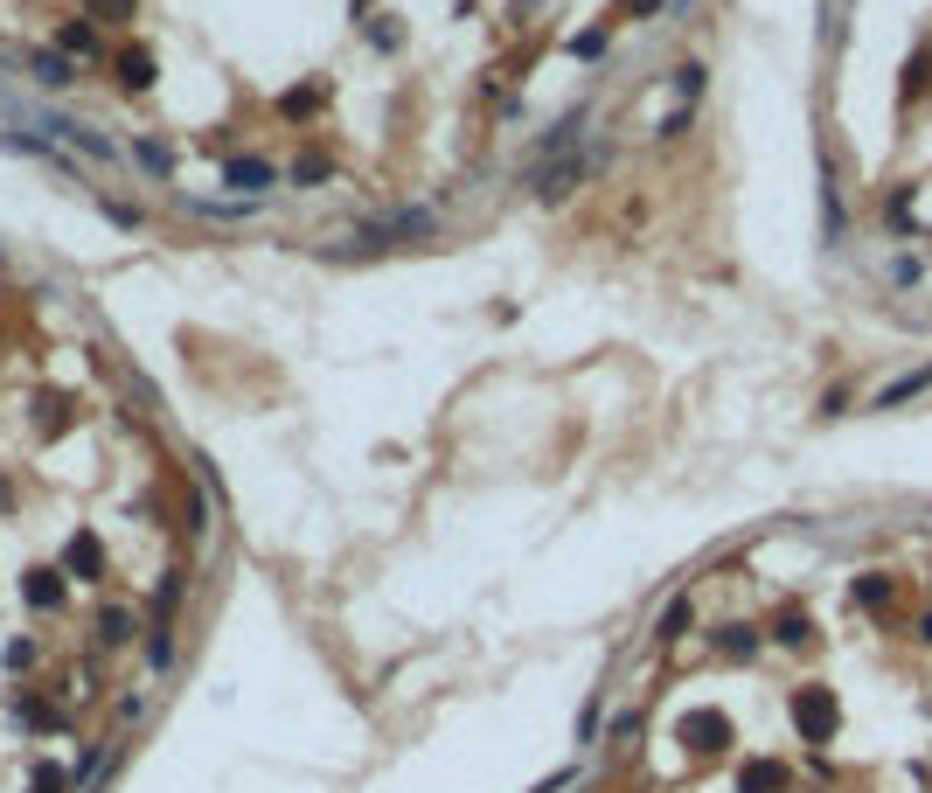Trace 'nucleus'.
I'll return each instance as SVG.
<instances>
[{"label":"nucleus","mask_w":932,"mask_h":793,"mask_svg":"<svg viewBox=\"0 0 932 793\" xmlns=\"http://www.w3.org/2000/svg\"><path fill=\"white\" fill-rule=\"evenodd\" d=\"M63 787H70L63 766H35V793H63Z\"/></svg>","instance_id":"f8f14e48"},{"label":"nucleus","mask_w":932,"mask_h":793,"mask_svg":"<svg viewBox=\"0 0 932 793\" xmlns=\"http://www.w3.org/2000/svg\"><path fill=\"white\" fill-rule=\"evenodd\" d=\"M932 383V362L926 369H905V376H898V383H884V390H877V397H870V404H877V411H891V404H905V397H919V390H926Z\"/></svg>","instance_id":"20e7f679"},{"label":"nucleus","mask_w":932,"mask_h":793,"mask_svg":"<svg viewBox=\"0 0 932 793\" xmlns=\"http://www.w3.org/2000/svg\"><path fill=\"white\" fill-rule=\"evenodd\" d=\"M63 49H77V56H91V49H98V35H91V28H77V21H70V28H63Z\"/></svg>","instance_id":"ddd939ff"},{"label":"nucleus","mask_w":932,"mask_h":793,"mask_svg":"<svg viewBox=\"0 0 932 793\" xmlns=\"http://www.w3.org/2000/svg\"><path fill=\"white\" fill-rule=\"evenodd\" d=\"M98 627H105V640H133V613H105Z\"/></svg>","instance_id":"4468645a"},{"label":"nucleus","mask_w":932,"mask_h":793,"mask_svg":"<svg viewBox=\"0 0 932 793\" xmlns=\"http://www.w3.org/2000/svg\"><path fill=\"white\" fill-rule=\"evenodd\" d=\"M98 21H133V0H84Z\"/></svg>","instance_id":"9b49d317"},{"label":"nucleus","mask_w":932,"mask_h":793,"mask_svg":"<svg viewBox=\"0 0 932 793\" xmlns=\"http://www.w3.org/2000/svg\"><path fill=\"white\" fill-rule=\"evenodd\" d=\"M70 571H84V578H98V571H105V550H98V536H77V543H70Z\"/></svg>","instance_id":"6e6552de"},{"label":"nucleus","mask_w":932,"mask_h":793,"mask_svg":"<svg viewBox=\"0 0 932 793\" xmlns=\"http://www.w3.org/2000/svg\"><path fill=\"white\" fill-rule=\"evenodd\" d=\"M119 77H126V91H147L154 84V49H126L119 56Z\"/></svg>","instance_id":"423d86ee"},{"label":"nucleus","mask_w":932,"mask_h":793,"mask_svg":"<svg viewBox=\"0 0 932 793\" xmlns=\"http://www.w3.org/2000/svg\"><path fill=\"white\" fill-rule=\"evenodd\" d=\"M28 70H35V84H49V91H63V84H77V70H70L63 56H49V49H42V56H28Z\"/></svg>","instance_id":"39448f33"},{"label":"nucleus","mask_w":932,"mask_h":793,"mask_svg":"<svg viewBox=\"0 0 932 793\" xmlns=\"http://www.w3.org/2000/svg\"><path fill=\"white\" fill-rule=\"evenodd\" d=\"M724 647L731 654H752V627H724Z\"/></svg>","instance_id":"f3484780"},{"label":"nucleus","mask_w":932,"mask_h":793,"mask_svg":"<svg viewBox=\"0 0 932 793\" xmlns=\"http://www.w3.org/2000/svg\"><path fill=\"white\" fill-rule=\"evenodd\" d=\"M223 181H230V188H265V181H272V167H265V160H230V167H223Z\"/></svg>","instance_id":"0eeeda50"},{"label":"nucleus","mask_w":932,"mask_h":793,"mask_svg":"<svg viewBox=\"0 0 932 793\" xmlns=\"http://www.w3.org/2000/svg\"><path fill=\"white\" fill-rule=\"evenodd\" d=\"M738 787H745V793H779V787H786V766H773V759H766V766H745Z\"/></svg>","instance_id":"1a4fd4ad"},{"label":"nucleus","mask_w":932,"mask_h":793,"mask_svg":"<svg viewBox=\"0 0 932 793\" xmlns=\"http://www.w3.org/2000/svg\"><path fill=\"white\" fill-rule=\"evenodd\" d=\"M675 91H682V98H696V91H703V70H696V63H689V70H675Z\"/></svg>","instance_id":"dca6fc26"},{"label":"nucleus","mask_w":932,"mask_h":793,"mask_svg":"<svg viewBox=\"0 0 932 793\" xmlns=\"http://www.w3.org/2000/svg\"><path fill=\"white\" fill-rule=\"evenodd\" d=\"M0 105H14L28 126H42L49 140H63V147H84V154H98V160H119V147L105 140V133H91V126H77V119H63V112H49V105H28V98H7L0 91Z\"/></svg>","instance_id":"f257e3e1"},{"label":"nucleus","mask_w":932,"mask_h":793,"mask_svg":"<svg viewBox=\"0 0 932 793\" xmlns=\"http://www.w3.org/2000/svg\"><path fill=\"white\" fill-rule=\"evenodd\" d=\"M793 724H800V738H828L835 731V696L828 689H800L793 696Z\"/></svg>","instance_id":"f03ea898"},{"label":"nucleus","mask_w":932,"mask_h":793,"mask_svg":"<svg viewBox=\"0 0 932 793\" xmlns=\"http://www.w3.org/2000/svg\"><path fill=\"white\" fill-rule=\"evenodd\" d=\"M28 599H35V606H56V599H63V585H56L49 571H35V578H28Z\"/></svg>","instance_id":"9d476101"},{"label":"nucleus","mask_w":932,"mask_h":793,"mask_svg":"<svg viewBox=\"0 0 932 793\" xmlns=\"http://www.w3.org/2000/svg\"><path fill=\"white\" fill-rule=\"evenodd\" d=\"M682 627H689V606H668V620H661V640H682Z\"/></svg>","instance_id":"2eb2a0df"},{"label":"nucleus","mask_w":932,"mask_h":793,"mask_svg":"<svg viewBox=\"0 0 932 793\" xmlns=\"http://www.w3.org/2000/svg\"><path fill=\"white\" fill-rule=\"evenodd\" d=\"M682 738H689L696 752H724V738H731V724H724L717 710H703V717H689V724H682Z\"/></svg>","instance_id":"7ed1b4c3"}]
</instances>
